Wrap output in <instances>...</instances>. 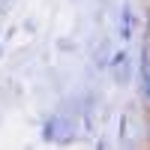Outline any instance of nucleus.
Segmentation results:
<instances>
[{
  "label": "nucleus",
  "mask_w": 150,
  "mask_h": 150,
  "mask_svg": "<svg viewBox=\"0 0 150 150\" xmlns=\"http://www.w3.org/2000/svg\"><path fill=\"white\" fill-rule=\"evenodd\" d=\"M141 84H144V96L150 99V57L141 63Z\"/></svg>",
  "instance_id": "1"
},
{
  "label": "nucleus",
  "mask_w": 150,
  "mask_h": 150,
  "mask_svg": "<svg viewBox=\"0 0 150 150\" xmlns=\"http://www.w3.org/2000/svg\"><path fill=\"white\" fill-rule=\"evenodd\" d=\"M120 36H123V39H129V9L123 12V24H120Z\"/></svg>",
  "instance_id": "2"
},
{
  "label": "nucleus",
  "mask_w": 150,
  "mask_h": 150,
  "mask_svg": "<svg viewBox=\"0 0 150 150\" xmlns=\"http://www.w3.org/2000/svg\"><path fill=\"white\" fill-rule=\"evenodd\" d=\"M147 36H150V18H147Z\"/></svg>",
  "instance_id": "3"
}]
</instances>
